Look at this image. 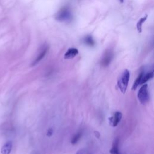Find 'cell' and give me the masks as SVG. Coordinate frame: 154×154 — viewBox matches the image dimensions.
Returning a JSON list of instances; mask_svg holds the SVG:
<instances>
[{
    "instance_id": "cell-1",
    "label": "cell",
    "mask_w": 154,
    "mask_h": 154,
    "mask_svg": "<svg viewBox=\"0 0 154 154\" xmlns=\"http://www.w3.org/2000/svg\"><path fill=\"white\" fill-rule=\"evenodd\" d=\"M129 77H130V73L129 71L125 69L118 80L117 85L119 88L120 90L122 93H125L126 91Z\"/></svg>"
},
{
    "instance_id": "cell-2",
    "label": "cell",
    "mask_w": 154,
    "mask_h": 154,
    "mask_svg": "<svg viewBox=\"0 0 154 154\" xmlns=\"http://www.w3.org/2000/svg\"><path fill=\"white\" fill-rule=\"evenodd\" d=\"M72 18L71 11L68 7L62 8L57 13L56 19L59 21H68Z\"/></svg>"
},
{
    "instance_id": "cell-3",
    "label": "cell",
    "mask_w": 154,
    "mask_h": 154,
    "mask_svg": "<svg viewBox=\"0 0 154 154\" xmlns=\"http://www.w3.org/2000/svg\"><path fill=\"white\" fill-rule=\"evenodd\" d=\"M138 99L139 101L142 104H146L149 100V93H148V85L145 84L140 88L138 92Z\"/></svg>"
},
{
    "instance_id": "cell-4",
    "label": "cell",
    "mask_w": 154,
    "mask_h": 154,
    "mask_svg": "<svg viewBox=\"0 0 154 154\" xmlns=\"http://www.w3.org/2000/svg\"><path fill=\"white\" fill-rule=\"evenodd\" d=\"M113 57V53L112 50H107L104 54L101 60V64L104 67L108 66L110 64Z\"/></svg>"
},
{
    "instance_id": "cell-5",
    "label": "cell",
    "mask_w": 154,
    "mask_h": 154,
    "mask_svg": "<svg viewBox=\"0 0 154 154\" xmlns=\"http://www.w3.org/2000/svg\"><path fill=\"white\" fill-rule=\"evenodd\" d=\"M122 114L119 112H115L113 115L109 118V122L110 125H112L113 127H116L117 126L120 121L122 119Z\"/></svg>"
},
{
    "instance_id": "cell-6",
    "label": "cell",
    "mask_w": 154,
    "mask_h": 154,
    "mask_svg": "<svg viewBox=\"0 0 154 154\" xmlns=\"http://www.w3.org/2000/svg\"><path fill=\"white\" fill-rule=\"evenodd\" d=\"M48 46H47V45L43 46L40 52L39 53V54L38 55L37 57L35 59V60L33 61V63H32V66H35V65L37 64L38 63H39L43 59V58L45 56L46 54L48 52Z\"/></svg>"
},
{
    "instance_id": "cell-7",
    "label": "cell",
    "mask_w": 154,
    "mask_h": 154,
    "mask_svg": "<svg viewBox=\"0 0 154 154\" xmlns=\"http://www.w3.org/2000/svg\"><path fill=\"white\" fill-rule=\"evenodd\" d=\"M78 54V50L75 48H69L66 52L64 54V59H71L74 58L76 56H77Z\"/></svg>"
},
{
    "instance_id": "cell-8",
    "label": "cell",
    "mask_w": 154,
    "mask_h": 154,
    "mask_svg": "<svg viewBox=\"0 0 154 154\" xmlns=\"http://www.w3.org/2000/svg\"><path fill=\"white\" fill-rule=\"evenodd\" d=\"M12 143H11L10 141L6 143L2 148V150H1L2 154H10L11 150H12Z\"/></svg>"
},
{
    "instance_id": "cell-9",
    "label": "cell",
    "mask_w": 154,
    "mask_h": 154,
    "mask_svg": "<svg viewBox=\"0 0 154 154\" xmlns=\"http://www.w3.org/2000/svg\"><path fill=\"white\" fill-rule=\"evenodd\" d=\"M119 138H116L114 140L113 144V147L110 150L111 154H120L119 151Z\"/></svg>"
},
{
    "instance_id": "cell-10",
    "label": "cell",
    "mask_w": 154,
    "mask_h": 154,
    "mask_svg": "<svg viewBox=\"0 0 154 154\" xmlns=\"http://www.w3.org/2000/svg\"><path fill=\"white\" fill-rule=\"evenodd\" d=\"M144 75V72H141L138 76V77L137 78V79L136 80V81L134 83V84L133 85V87H132V89L133 90H136L137 88L138 87V86L141 84V81L142 79V77Z\"/></svg>"
},
{
    "instance_id": "cell-11",
    "label": "cell",
    "mask_w": 154,
    "mask_h": 154,
    "mask_svg": "<svg viewBox=\"0 0 154 154\" xmlns=\"http://www.w3.org/2000/svg\"><path fill=\"white\" fill-rule=\"evenodd\" d=\"M147 18H148V15H146L144 17H143L141 19H140V20L138 21V23L137 24V28L138 33H141V32L143 24L145 22Z\"/></svg>"
},
{
    "instance_id": "cell-12",
    "label": "cell",
    "mask_w": 154,
    "mask_h": 154,
    "mask_svg": "<svg viewBox=\"0 0 154 154\" xmlns=\"http://www.w3.org/2000/svg\"><path fill=\"white\" fill-rule=\"evenodd\" d=\"M83 42L87 45L93 47L95 45V41L91 36H87L83 39Z\"/></svg>"
},
{
    "instance_id": "cell-13",
    "label": "cell",
    "mask_w": 154,
    "mask_h": 154,
    "mask_svg": "<svg viewBox=\"0 0 154 154\" xmlns=\"http://www.w3.org/2000/svg\"><path fill=\"white\" fill-rule=\"evenodd\" d=\"M153 76V73L152 72L148 73L146 75H143V77H142L140 84L146 83L147 81H148L149 80H150L152 78Z\"/></svg>"
},
{
    "instance_id": "cell-14",
    "label": "cell",
    "mask_w": 154,
    "mask_h": 154,
    "mask_svg": "<svg viewBox=\"0 0 154 154\" xmlns=\"http://www.w3.org/2000/svg\"><path fill=\"white\" fill-rule=\"evenodd\" d=\"M82 135H83L82 132H79V133L76 134L72 138L71 143L72 145H75L76 143H77V142H78L79 141V140L81 138Z\"/></svg>"
},
{
    "instance_id": "cell-15",
    "label": "cell",
    "mask_w": 154,
    "mask_h": 154,
    "mask_svg": "<svg viewBox=\"0 0 154 154\" xmlns=\"http://www.w3.org/2000/svg\"><path fill=\"white\" fill-rule=\"evenodd\" d=\"M52 133H53V131L52 129H49L48 131V133H47V136L48 137H51L52 134Z\"/></svg>"
},
{
    "instance_id": "cell-16",
    "label": "cell",
    "mask_w": 154,
    "mask_h": 154,
    "mask_svg": "<svg viewBox=\"0 0 154 154\" xmlns=\"http://www.w3.org/2000/svg\"><path fill=\"white\" fill-rule=\"evenodd\" d=\"M85 150L84 149H81L80 150H78L76 153V154H85Z\"/></svg>"
},
{
    "instance_id": "cell-17",
    "label": "cell",
    "mask_w": 154,
    "mask_h": 154,
    "mask_svg": "<svg viewBox=\"0 0 154 154\" xmlns=\"http://www.w3.org/2000/svg\"><path fill=\"white\" fill-rule=\"evenodd\" d=\"M119 1H120V3H123V2H124V0H119Z\"/></svg>"
}]
</instances>
